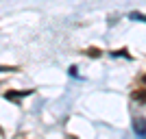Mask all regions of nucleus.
Here are the masks:
<instances>
[{
  "mask_svg": "<svg viewBox=\"0 0 146 139\" xmlns=\"http://www.w3.org/2000/svg\"><path fill=\"white\" fill-rule=\"evenodd\" d=\"M133 130L137 133V137H146V120L144 117H137L133 122Z\"/></svg>",
  "mask_w": 146,
  "mask_h": 139,
  "instance_id": "obj_1",
  "label": "nucleus"
},
{
  "mask_svg": "<svg viewBox=\"0 0 146 139\" xmlns=\"http://www.w3.org/2000/svg\"><path fill=\"white\" fill-rule=\"evenodd\" d=\"M29 94H33V91H7L5 94V98L7 100H13V102H20V98H24V96H29Z\"/></svg>",
  "mask_w": 146,
  "mask_h": 139,
  "instance_id": "obj_2",
  "label": "nucleus"
},
{
  "mask_svg": "<svg viewBox=\"0 0 146 139\" xmlns=\"http://www.w3.org/2000/svg\"><path fill=\"white\" fill-rule=\"evenodd\" d=\"M131 98H133L135 102H140V104H146V87H140V89H135L133 94H131Z\"/></svg>",
  "mask_w": 146,
  "mask_h": 139,
  "instance_id": "obj_3",
  "label": "nucleus"
},
{
  "mask_svg": "<svg viewBox=\"0 0 146 139\" xmlns=\"http://www.w3.org/2000/svg\"><path fill=\"white\" fill-rule=\"evenodd\" d=\"M9 70H13V67H7V65H0V72H9Z\"/></svg>",
  "mask_w": 146,
  "mask_h": 139,
  "instance_id": "obj_4",
  "label": "nucleus"
},
{
  "mask_svg": "<svg viewBox=\"0 0 146 139\" xmlns=\"http://www.w3.org/2000/svg\"><path fill=\"white\" fill-rule=\"evenodd\" d=\"M142 83H146V74H144V76H142Z\"/></svg>",
  "mask_w": 146,
  "mask_h": 139,
  "instance_id": "obj_5",
  "label": "nucleus"
}]
</instances>
